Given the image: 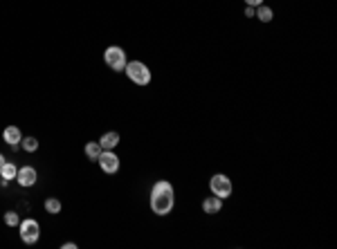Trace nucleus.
I'll list each match as a JSON object with an SVG mask.
<instances>
[{"mask_svg": "<svg viewBox=\"0 0 337 249\" xmlns=\"http://www.w3.org/2000/svg\"><path fill=\"white\" fill-rule=\"evenodd\" d=\"M175 204V196H173V186L171 182L160 180L153 184L151 189V209L155 215H167Z\"/></svg>", "mask_w": 337, "mask_h": 249, "instance_id": "1", "label": "nucleus"}, {"mask_svg": "<svg viewBox=\"0 0 337 249\" xmlns=\"http://www.w3.org/2000/svg\"><path fill=\"white\" fill-rule=\"evenodd\" d=\"M124 72H126L128 79L133 83H137V86H149V81H151V70L146 68L142 61H131V63H126Z\"/></svg>", "mask_w": 337, "mask_h": 249, "instance_id": "2", "label": "nucleus"}, {"mask_svg": "<svg viewBox=\"0 0 337 249\" xmlns=\"http://www.w3.org/2000/svg\"><path fill=\"white\" fill-rule=\"evenodd\" d=\"M209 189H211V193H214L216 197H221V200L229 197V196H232V191H234L232 180H229L227 175H223V173H216L214 178H211V180H209Z\"/></svg>", "mask_w": 337, "mask_h": 249, "instance_id": "3", "label": "nucleus"}, {"mask_svg": "<svg viewBox=\"0 0 337 249\" xmlns=\"http://www.w3.org/2000/svg\"><path fill=\"white\" fill-rule=\"evenodd\" d=\"M104 61L108 68H112L115 72H124V68H126V52H124L122 47H108L104 52Z\"/></svg>", "mask_w": 337, "mask_h": 249, "instance_id": "4", "label": "nucleus"}, {"mask_svg": "<svg viewBox=\"0 0 337 249\" xmlns=\"http://www.w3.org/2000/svg\"><path fill=\"white\" fill-rule=\"evenodd\" d=\"M20 238H23V243L27 245H34L38 238H41V227L34 218H25L20 220Z\"/></svg>", "mask_w": 337, "mask_h": 249, "instance_id": "5", "label": "nucleus"}, {"mask_svg": "<svg viewBox=\"0 0 337 249\" xmlns=\"http://www.w3.org/2000/svg\"><path fill=\"white\" fill-rule=\"evenodd\" d=\"M97 162H99V166H101L104 173H117V171H119V157H117L112 151H101Z\"/></svg>", "mask_w": 337, "mask_h": 249, "instance_id": "6", "label": "nucleus"}, {"mask_svg": "<svg viewBox=\"0 0 337 249\" xmlns=\"http://www.w3.org/2000/svg\"><path fill=\"white\" fill-rule=\"evenodd\" d=\"M16 180L20 186H34L36 180H38V175H36V168L34 166H23V168H18V173H16Z\"/></svg>", "mask_w": 337, "mask_h": 249, "instance_id": "7", "label": "nucleus"}, {"mask_svg": "<svg viewBox=\"0 0 337 249\" xmlns=\"http://www.w3.org/2000/svg\"><path fill=\"white\" fill-rule=\"evenodd\" d=\"M2 139H5V144H9L14 151H16L18 146H20V139H23V135H20L18 126H7L5 133H2Z\"/></svg>", "mask_w": 337, "mask_h": 249, "instance_id": "8", "label": "nucleus"}, {"mask_svg": "<svg viewBox=\"0 0 337 249\" xmlns=\"http://www.w3.org/2000/svg\"><path fill=\"white\" fill-rule=\"evenodd\" d=\"M221 209H223V200H221V197H216V196L207 197V200L203 202V211H205V213H209V215H216Z\"/></svg>", "mask_w": 337, "mask_h": 249, "instance_id": "9", "label": "nucleus"}, {"mask_svg": "<svg viewBox=\"0 0 337 249\" xmlns=\"http://www.w3.org/2000/svg\"><path fill=\"white\" fill-rule=\"evenodd\" d=\"M117 144H119V135L117 133H104L101 139H99V146H101L104 151H112Z\"/></svg>", "mask_w": 337, "mask_h": 249, "instance_id": "10", "label": "nucleus"}, {"mask_svg": "<svg viewBox=\"0 0 337 249\" xmlns=\"http://www.w3.org/2000/svg\"><path fill=\"white\" fill-rule=\"evenodd\" d=\"M254 18H259L261 23H270L274 18V12L270 9V7H265V5H259L256 7V12H254Z\"/></svg>", "mask_w": 337, "mask_h": 249, "instance_id": "11", "label": "nucleus"}, {"mask_svg": "<svg viewBox=\"0 0 337 249\" xmlns=\"http://www.w3.org/2000/svg\"><path fill=\"white\" fill-rule=\"evenodd\" d=\"M83 151H86V157H90L93 162H97V160H99V155H101V151H104V148L99 146V142H88V144H86V148H83Z\"/></svg>", "mask_w": 337, "mask_h": 249, "instance_id": "12", "label": "nucleus"}, {"mask_svg": "<svg viewBox=\"0 0 337 249\" xmlns=\"http://www.w3.org/2000/svg\"><path fill=\"white\" fill-rule=\"evenodd\" d=\"M16 173H18V168L14 166L12 162H5V164H2V168H0V175H2V180H5V182L16 180Z\"/></svg>", "mask_w": 337, "mask_h": 249, "instance_id": "13", "label": "nucleus"}, {"mask_svg": "<svg viewBox=\"0 0 337 249\" xmlns=\"http://www.w3.org/2000/svg\"><path fill=\"white\" fill-rule=\"evenodd\" d=\"M45 211L47 213H58V211H61V202H58L56 197H47L45 200Z\"/></svg>", "mask_w": 337, "mask_h": 249, "instance_id": "14", "label": "nucleus"}, {"mask_svg": "<svg viewBox=\"0 0 337 249\" xmlns=\"http://www.w3.org/2000/svg\"><path fill=\"white\" fill-rule=\"evenodd\" d=\"M20 146H23L27 153H34L36 148H38V142H36V137H23L20 139Z\"/></svg>", "mask_w": 337, "mask_h": 249, "instance_id": "15", "label": "nucleus"}, {"mask_svg": "<svg viewBox=\"0 0 337 249\" xmlns=\"http://www.w3.org/2000/svg\"><path fill=\"white\" fill-rule=\"evenodd\" d=\"M5 222L9 227H18V222H20V220H18V213H16V211H7V213H5Z\"/></svg>", "mask_w": 337, "mask_h": 249, "instance_id": "16", "label": "nucleus"}, {"mask_svg": "<svg viewBox=\"0 0 337 249\" xmlns=\"http://www.w3.org/2000/svg\"><path fill=\"white\" fill-rule=\"evenodd\" d=\"M254 12H256V7L247 5V9H245V16H247V18H254Z\"/></svg>", "mask_w": 337, "mask_h": 249, "instance_id": "17", "label": "nucleus"}, {"mask_svg": "<svg viewBox=\"0 0 337 249\" xmlns=\"http://www.w3.org/2000/svg\"><path fill=\"white\" fill-rule=\"evenodd\" d=\"M245 5H250V7H259V5H263V0H245Z\"/></svg>", "mask_w": 337, "mask_h": 249, "instance_id": "18", "label": "nucleus"}, {"mask_svg": "<svg viewBox=\"0 0 337 249\" xmlns=\"http://www.w3.org/2000/svg\"><path fill=\"white\" fill-rule=\"evenodd\" d=\"M75 247H76L75 243H65V245H63V249H75Z\"/></svg>", "mask_w": 337, "mask_h": 249, "instance_id": "19", "label": "nucleus"}, {"mask_svg": "<svg viewBox=\"0 0 337 249\" xmlns=\"http://www.w3.org/2000/svg\"><path fill=\"white\" fill-rule=\"evenodd\" d=\"M2 164H5V157L0 155V168H2Z\"/></svg>", "mask_w": 337, "mask_h": 249, "instance_id": "20", "label": "nucleus"}]
</instances>
